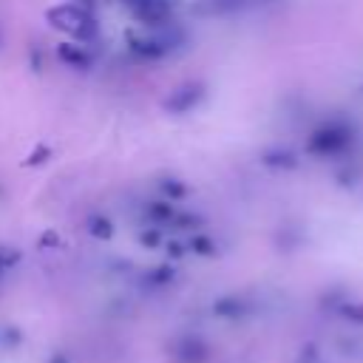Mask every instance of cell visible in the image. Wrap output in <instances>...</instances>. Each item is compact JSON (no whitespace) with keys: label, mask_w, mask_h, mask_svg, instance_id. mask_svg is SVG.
Returning a JSON list of instances; mask_svg holds the SVG:
<instances>
[{"label":"cell","mask_w":363,"mask_h":363,"mask_svg":"<svg viewBox=\"0 0 363 363\" xmlns=\"http://www.w3.org/2000/svg\"><path fill=\"white\" fill-rule=\"evenodd\" d=\"M128 43H130V51L139 60H162L184 43V34H182L179 26L167 23V26H159V28H147L145 34H130Z\"/></svg>","instance_id":"cell-1"},{"label":"cell","mask_w":363,"mask_h":363,"mask_svg":"<svg viewBox=\"0 0 363 363\" xmlns=\"http://www.w3.org/2000/svg\"><path fill=\"white\" fill-rule=\"evenodd\" d=\"M48 23L65 34H71L74 40L79 43H88L96 37V20L94 14L82 6V3H62V6H54L48 9Z\"/></svg>","instance_id":"cell-2"},{"label":"cell","mask_w":363,"mask_h":363,"mask_svg":"<svg viewBox=\"0 0 363 363\" xmlns=\"http://www.w3.org/2000/svg\"><path fill=\"white\" fill-rule=\"evenodd\" d=\"M352 142H354V130L343 119H329V122H323L320 128L312 130L306 147H309L312 156L332 159V156H340L343 150H349Z\"/></svg>","instance_id":"cell-3"},{"label":"cell","mask_w":363,"mask_h":363,"mask_svg":"<svg viewBox=\"0 0 363 363\" xmlns=\"http://www.w3.org/2000/svg\"><path fill=\"white\" fill-rule=\"evenodd\" d=\"M201 96H204V85H199V82H184V85H179L176 91H170L164 108H167L170 113H187V111H193V108L201 102Z\"/></svg>","instance_id":"cell-4"},{"label":"cell","mask_w":363,"mask_h":363,"mask_svg":"<svg viewBox=\"0 0 363 363\" xmlns=\"http://www.w3.org/2000/svg\"><path fill=\"white\" fill-rule=\"evenodd\" d=\"M60 60H62L65 65H71V68H88V65H91V57H88L85 45H79V43H65V45H60Z\"/></svg>","instance_id":"cell-5"},{"label":"cell","mask_w":363,"mask_h":363,"mask_svg":"<svg viewBox=\"0 0 363 363\" xmlns=\"http://www.w3.org/2000/svg\"><path fill=\"white\" fill-rule=\"evenodd\" d=\"M147 213H150V218H156V221H173V218H176V210H173V204H167V201H153V204L147 207Z\"/></svg>","instance_id":"cell-6"},{"label":"cell","mask_w":363,"mask_h":363,"mask_svg":"<svg viewBox=\"0 0 363 363\" xmlns=\"http://www.w3.org/2000/svg\"><path fill=\"white\" fill-rule=\"evenodd\" d=\"M241 3H244V0H210V11H218V14H224V11H235Z\"/></svg>","instance_id":"cell-7"},{"label":"cell","mask_w":363,"mask_h":363,"mask_svg":"<svg viewBox=\"0 0 363 363\" xmlns=\"http://www.w3.org/2000/svg\"><path fill=\"white\" fill-rule=\"evenodd\" d=\"M162 190H164L167 196H173V199H179V196H184V184H179L176 179H167V182L162 184Z\"/></svg>","instance_id":"cell-8"},{"label":"cell","mask_w":363,"mask_h":363,"mask_svg":"<svg viewBox=\"0 0 363 363\" xmlns=\"http://www.w3.org/2000/svg\"><path fill=\"white\" fill-rule=\"evenodd\" d=\"M264 162H267V164H284V167H292V164H295V156L284 150V153H275V159H264Z\"/></svg>","instance_id":"cell-9"},{"label":"cell","mask_w":363,"mask_h":363,"mask_svg":"<svg viewBox=\"0 0 363 363\" xmlns=\"http://www.w3.org/2000/svg\"><path fill=\"white\" fill-rule=\"evenodd\" d=\"M91 224H94L91 230H94L96 235H102V238H108V235H111V221H108V218H94Z\"/></svg>","instance_id":"cell-10"}]
</instances>
